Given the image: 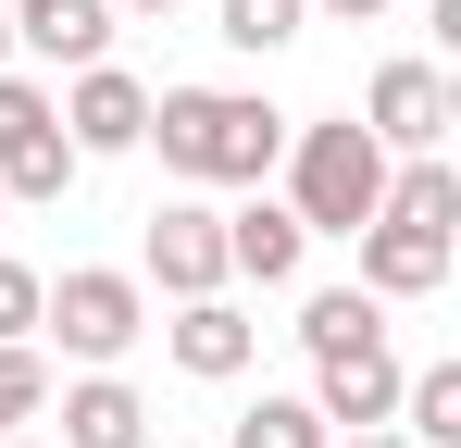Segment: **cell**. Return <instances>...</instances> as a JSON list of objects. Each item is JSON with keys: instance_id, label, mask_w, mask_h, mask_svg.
Segmentation results:
<instances>
[{"instance_id": "1", "label": "cell", "mask_w": 461, "mask_h": 448, "mask_svg": "<svg viewBox=\"0 0 461 448\" xmlns=\"http://www.w3.org/2000/svg\"><path fill=\"white\" fill-rule=\"evenodd\" d=\"M150 138H162V175H187V187H262L287 162V112L249 87H162Z\"/></svg>"}, {"instance_id": "2", "label": "cell", "mask_w": 461, "mask_h": 448, "mask_svg": "<svg viewBox=\"0 0 461 448\" xmlns=\"http://www.w3.org/2000/svg\"><path fill=\"white\" fill-rule=\"evenodd\" d=\"M449 224H461V175L437 149L386 162V200L362 224V299H437L449 287Z\"/></svg>"}, {"instance_id": "3", "label": "cell", "mask_w": 461, "mask_h": 448, "mask_svg": "<svg viewBox=\"0 0 461 448\" xmlns=\"http://www.w3.org/2000/svg\"><path fill=\"white\" fill-rule=\"evenodd\" d=\"M386 200V149L362 112H337V125H300L287 138V212H300V237H362Z\"/></svg>"}, {"instance_id": "4", "label": "cell", "mask_w": 461, "mask_h": 448, "mask_svg": "<svg viewBox=\"0 0 461 448\" xmlns=\"http://www.w3.org/2000/svg\"><path fill=\"white\" fill-rule=\"evenodd\" d=\"M38 324H50L76 362H125V349L150 336V299H138V274H100V262H76L63 287H38Z\"/></svg>"}, {"instance_id": "5", "label": "cell", "mask_w": 461, "mask_h": 448, "mask_svg": "<svg viewBox=\"0 0 461 448\" xmlns=\"http://www.w3.org/2000/svg\"><path fill=\"white\" fill-rule=\"evenodd\" d=\"M63 187H76V149H63L50 87L0 63V200H63Z\"/></svg>"}, {"instance_id": "6", "label": "cell", "mask_w": 461, "mask_h": 448, "mask_svg": "<svg viewBox=\"0 0 461 448\" xmlns=\"http://www.w3.org/2000/svg\"><path fill=\"white\" fill-rule=\"evenodd\" d=\"M50 112H63V149H76V162H113V149H138V138H150V87H138L125 63H87L76 87L50 100Z\"/></svg>"}, {"instance_id": "7", "label": "cell", "mask_w": 461, "mask_h": 448, "mask_svg": "<svg viewBox=\"0 0 461 448\" xmlns=\"http://www.w3.org/2000/svg\"><path fill=\"white\" fill-rule=\"evenodd\" d=\"M362 125H375V149L399 162V149H437L461 125V100H449V75L437 63H375V87H362Z\"/></svg>"}, {"instance_id": "8", "label": "cell", "mask_w": 461, "mask_h": 448, "mask_svg": "<svg viewBox=\"0 0 461 448\" xmlns=\"http://www.w3.org/2000/svg\"><path fill=\"white\" fill-rule=\"evenodd\" d=\"M312 411H324V436H375L399 424V349H337V362H312Z\"/></svg>"}, {"instance_id": "9", "label": "cell", "mask_w": 461, "mask_h": 448, "mask_svg": "<svg viewBox=\"0 0 461 448\" xmlns=\"http://www.w3.org/2000/svg\"><path fill=\"white\" fill-rule=\"evenodd\" d=\"M150 287L162 299H225V212L162 200V212H150Z\"/></svg>"}, {"instance_id": "10", "label": "cell", "mask_w": 461, "mask_h": 448, "mask_svg": "<svg viewBox=\"0 0 461 448\" xmlns=\"http://www.w3.org/2000/svg\"><path fill=\"white\" fill-rule=\"evenodd\" d=\"M162 349H175V373H200V386H237V373H249V349H262V324H249L237 299H175Z\"/></svg>"}, {"instance_id": "11", "label": "cell", "mask_w": 461, "mask_h": 448, "mask_svg": "<svg viewBox=\"0 0 461 448\" xmlns=\"http://www.w3.org/2000/svg\"><path fill=\"white\" fill-rule=\"evenodd\" d=\"M13 50H38V63H113V0H13Z\"/></svg>"}, {"instance_id": "12", "label": "cell", "mask_w": 461, "mask_h": 448, "mask_svg": "<svg viewBox=\"0 0 461 448\" xmlns=\"http://www.w3.org/2000/svg\"><path fill=\"white\" fill-rule=\"evenodd\" d=\"M300 212H287V200H249V212H225V274H249V287H287V274H300Z\"/></svg>"}, {"instance_id": "13", "label": "cell", "mask_w": 461, "mask_h": 448, "mask_svg": "<svg viewBox=\"0 0 461 448\" xmlns=\"http://www.w3.org/2000/svg\"><path fill=\"white\" fill-rule=\"evenodd\" d=\"M63 448H150V399H138V386H113V373L63 386Z\"/></svg>"}, {"instance_id": "14", "label": "cell", "mask_w": 461, "mask_h": 448, "mask_svg": "<svg viewBox=\"0 0 461 448\" xmlns=\"http://www.w3.org/2000/svg\"><path fill=\"white\" fill-rule=\"evenodd\" d=\"M375 336H386V299H362V287H312V299H300V349H312V362L375 349Z\"/></svg>"}, {"instance_id": "15", "label": "cell", "mask_w": 461, "mask_h": 448, "mask_svg": "<svg viewBox=\"0 0 461 448\" xmlns=\"http://www.w3.org/2000/svg\"><path fill=\"white\" fill-rule=\"evenodd\" d=\"M399 424H411V448H461V362L399 373Z\"/></svg>"}, {"instance_id": "16", "label": "cell", "mask_w": 461, "mask_h": 448, "mask_svg": "<svg viewBox=\"0 0 461 448\" xmlns=\"http://www.w3.org/2000/svg\"><path fill=\"white\" fill-rule=\"evenodd\" d=\"M225 448H337V436H324V411H312V399H249Z\"/></svg>"}, {"instance_id": "17", "label": "cell", "mask_w": 461, "mask_h": 448, "mask_svg": "<svg viewBox=\"0 0 461 448\" xmlns=\"http://www.w3.org/2000/svg\"><path fill=\"white\" fill-rule=\"evenodd\" d=\"M312 25V0H212V38H237V50H287Z\"/></svg>"}, {"instance_id": "18", "label": "cell", "mask_w": 461, "mask_h": 448, "mask_svg": "<svg viewBox=\"0 0 461 448\" xmlns=\"http://www.w3.org/2000/svg\"><path fill=\"white\" fill-rule=\"evenodd\" d=\"M38 411H50V362H38V349H0V436L38 424Z\"/></svg>"}, {"instance_id": "19", "label": "cell", "mask_w": 461, "mask_h": 448, "mask_svg": "<svg viewBox=\"0 0 461 448\" xmlns=\"http://www.w3.org/2000/svg\"><path fill=\"white\" fill-rule=\"evenodd\" d=\"M38 287H50V274L0 262V349H25V336H38Z\"/></svg>"}, {"instance_id": "20", "label": "cell", "mask_w": 461, "mask_h": 448, "mask_svg": "<svg viewBox=\"0 0 461 448\" xmlns=\"http://www.w3.org/2000/svg\"><path fill=\"white\" fill-rule=\"evenodd\" d=\"M312 13H337V25H375V13H386V0H312Z\"/></svg>"}, {"instance_id": "21", "label": "cell", "mask_w": 461, "mask_h": 448, "mask_svg": "<svg viewBox=\"0 0 461 448\" xmlns=\"http://www.w3.org/2000/svg\"><path fill=\"white\" fill-rule=\"evenodd\" d=\"M337 448H411V436H386V424H375V436H337Z\"/></svg>"}, {"instance_id": "22", "label": "cell", "mask_w": 461, "mask_h": 448, "mask_svg": "<svg viewBox=\"0 0 461 448\" xmlns=\"http://www.w3.org/2000/svg\"><path fill=\"white\" fill-rule=\"evenodd\" d=\"M113 13H175V0H113Z\"/></svg>"}, {"instance_id": "23", "label": "cell", "mask_w": 461, "mask_h": 448, "mask_svg": "<svg viewBox=\"0 0 461 448\" xmlns=\"http://www.w3.org/2000/svg\"><path fill=\"white\" fill-rule=\"evenodd\" d=\"M0 50H13V13H0Z\"/></svg>"}, {"instance_id": "24", "label": "cell", "mask_w": 461, "mask_h": 448, "mask_svg": "<svg viewBox=\"0 0 461 448\" xmlns=\"http://www.w3.org/2000/svg\"><path fill=\"white\" fill-rule=\"evenodd\" d=\"M0 448H38V436H0Z\"/></svg>"}]
</instances>
